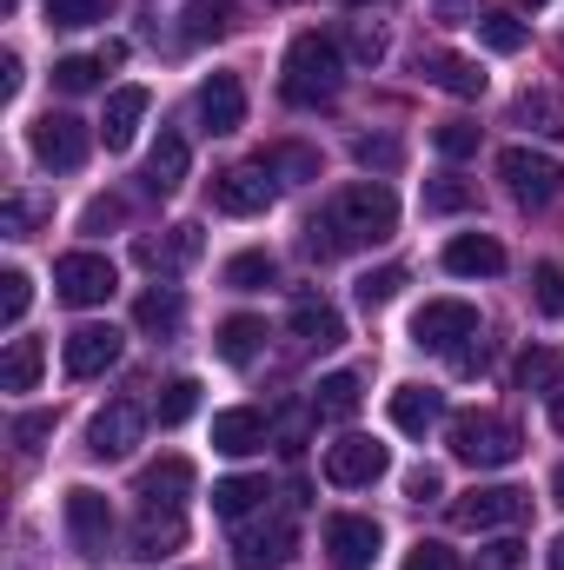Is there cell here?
<instances>
[{
  "instance_id": "8d00e7d4",
  "label": "cell",
  "mask_w": 564,
  "mask_h": 570,
  "mask_svg": "<svg viewBox=\"0 0 564 570\" xmlns=\"http://www.w3.org/2000/svg\"><path fill=\"white\" fill-rule=\"evenodd\" d=\"M100 73H107L100 53H67V60L54 67V87H60V94H87V87H100Z\"/></svg>"
},
{
  "instance_id": "ab89813d",
  "label": "cell",
  "mask_w": 564,
  "mask_h": 570,
  "mask_svg": "<svg viewBox=\"0 0 564 570\" xmlns=\"http://www.w3.org/2000/svg\"><path fill=\"white\" fill-rule=\"evenodd\" d=\"M27 305H33V279H27L20 266H7V273H0V325H20Z\"/></svg>"
},
{
  "instance_id": "bcb514c9",
  "label": "cell",
  "mask_w": 564,
  "mask_h": 570,
  "mask_svg": "<svg viewBox=\"0 0 564 570\" xmlns=\"http://www.w3.org/2000/svg\"><path fill=\"white\" fill-rule=\"evenodd\" d=\"M107 7L114 0H47V20L54 27H94V20H107Z\"/></svg>"
},
{
  "instance_id": "9c48e42d",
  "label": "cell",
  "mask_w": 564,
  "mask_h": 570,
  "mask_svg": "<svg viewBox=\"0 0 564 570\" xmlns=\"http://www.w3.org/2000/svg\"><path fill=\"white\" fill-rule=\"evenodd\" d=\"M465 338H478V305H465V298H431L412 312V345L425 352H458Z\"/></svg>"
},
{
  "instance_id": "30bf717a",
  "label": "cell",
  "mask_w": 564,
  "mask_h": 570,
  "mask_svg": "<svg viewBox=\"0 0 564 570\" xmlns=\"http://www.w3.org/2000/svg\"><path fill=\"white\" fill-rule=\"evenodd\" d=\"M114 285H120V273H114V259H100V253H67V259L54 266V298H60V305H107Z\"/></svg>"
},
{
  "instance_id": "74e56055",
  "label": "cell",
  "mask_w": 564,
  "mask_h": 570,
  "mask_svg": "<svg viewBox=\"0 0 564 570\" xmlns=\"http://www.w3.org/2000/svg\"><path fill=\"white\" fill-rule=\"evenodd\" d=\"M352 159H359L366 173H399L406 146L392 140V134H359V140H352Z\"/></svg>"
},
{
  "instance_id": "4316f807",
  "label": "cell",
  "mask_w": 564,
  "mask_h": 570,
  "mask_svg": "<svg viewBox=\"0 0 564 570\" xmlns=\"http://www.w3.org/2000/svg\"><path fill=\"white\" fill-rule=\"evenodd\" d=\"M186 186V140L159 134V146L146 153V193H179Z\"/></svg>"
},
{
  "instance_id": "816d5d0a",
  "label": "cell",
  "mask_w": 564,
  "mask_h": 570,
  "mask_svg": "<svg viewBox=\"0 0 564 570\" xmlns=\"http://www.w3.org/2000/svg\"><path fill=\"white\" fill-rule=\"evenodd\" d=\"M120 219H127V206H120L114 193H107V199H94V206L80 213V226H87V233H107V226H120Z\"/></svg>"
},
{
  "instance_id": "680465c9",
  "label": "cell",
  "mask_w": 564,
  "mask_h": 570,
  "mask_svg": "<svg viewBox=\"0 0 564 570\" xmlns=\"http://www.w3.org/2000/svg\"><path fill=\"white\" fill-rule=\"evenodd\" d=\"M545 564H552V570H564V531L552 538V551H545Z\"/></svg>"
},
{
  "instance_id": "8fae6325",
  "label": "cell",
  "mask_w": 564,
  "mask_h": 570,
  "mask_svg": "<svg viewBox=\"0 0 564 570\" xmlns=\"http://www.w3.org/2000/svg\"><path fill=\"white\" fill-rule=\"evenodd\" d=\"M27 146H33V159H40L47 173H74V166L87 159L94 134H87L74 114H40V120H33V134H27Z\"/></svg>"
},
{
  "instance_id": "7bdbcfd3",
  "label": "cell",
  "mask_w": 564,
  "mask_h": 570,
  "mask_svg": "<svg viewBox=\"0 0 564 570\" xmlns=\"http://www.w3.org/2000/svg\"><path fill=\"white\" fill-rule=\"evenodd\" d=\"M399 285H406V266H379V273H366V279H359V305H366V312H379V305H392V298H399Z\"/></svg>"
},
{
  "instance_id": "44dd1931",
  "label": "cell",
  "mask_w": 564,
  "mask_h": 570,
  "mask_svg": "<svg viewBox=\"0 0 564 570\" xmlns=\"http://www.w3.org/2000/svg\"><path fill=\"white\" fill-rule=\"evenodd\" d=\"M386 412H392V425L406 431V438H425V431L445 419V392H431V385H399Z\"/></svg>"
},
{
  "instance_id": "ee69618b",
  "label": "cell",
  "mask_w": 564,
  "mask_h": 570,
  "mask_svg": "<svg viewBox=\"0 0 564 570\" xmlns=\"http://www.w3.org/2000/svg\"><path fill=\"white\" fill-rule=\"evenodd\" d=\"M346 53H352L359 67H379V60H386V27H372V20H352V33H346Z\"/></svg>"
},
{
  "instance_id": "ba28073f",
  "label": "cell",
  "mask_w": 564,
  "mask_h": 570,
  "mask_svg": "<svg viewBox=\"0 0 564 570\" xmlns=\"http://www.w3.org/2000/svg\"><path fill=\"white\" fill-rule=\"evenodd\" d=\"M386 444L379 438H359V431H346L339 444H325V484H339V491H366V484H379L386 478Z\"/></svg>"
},
{
  "instance_id": "6da1fadb",
  "label": "cell",
  "mask_w": 564,
  "mask_h": 570,
  "mask_svg": "<svg viewBox=\"0 0 564 570\" xmlns=\"http://www.w3.org/2000/svg\"><path fill=\"white\" fill-rule=\"evenodd\" d=\"M399 233V199L386 179H352L325 199V213L305 226V253L312 259H339V253H359V246H379Z\"/></svg>"
},
{
  "instance_id": "5b68a950",
  "label": "cell",
  "mask_w": 564,
  "mask_h": 570,
  "mask_svg": "<svg viewBox=\"0 0 564 570\" xmlns=\"http://www.w3.org/2000/svg\"><path fill=\"white\" fill-rule=\"evenodd\" d=\"M525 511H532V491H512V484H478V491L451 498L458 531H505V524H525Z\"/></svg>"
},
{
  "instance_id": "f35d334b",
  "label": "cell",
  "mask_w": 564,
  "mask_h": 570,
  "mask_svg": "<svg viewBox=\"0 0 564 570\" xmlns=\"http://www.w3.org/2000/svg\"><path fill=\"white\" fill-rule=\"evenodd\" d=\"M260 166L266 173H285V179H319V153L312 146H266Z\"/></svg>"
},
{
  "instance_id": "7a4b0ae2",
  "label": "cell",
  "mask_w": 564,
  "mask_h": 570,
  "mask_svg": "<svg viewBox=\"0 0 564 570\" xmlns=\"http://www.w3.org/2000/svg\"><path fill=\"white\" fill-rule=\"evenodd\" d=\"M339 87H346V53H339V40L299 33V40L285 47L280 94L292 107H325V100H339Z\"/></svg>"
},
{
  "instance_id": "d6986e66",
  "label": "cell",
  "mask_w": 564,
  "mask_h": 570,
  "mask_svg": "<svg viewBox=\"0 0 564 570\" xmlns=\"http://www.w3.org/2000/svg\"><path fill=\"white\" fill-rule=\"evenodd\" d=\"M292 338L305 345V352H332L339 338H346V318H339V305H325V298H292Z\"/></svg>"
},
{
  "instance_id": "83f0119b",
  "label": "cell",
  "mask_w": 564,
  "mask_h": 570,
  "mask_svg": "<svg viewBox=\"0 0 564 570\" xmlns=\"http://www.w3.org/2000/svg\"><path fill=\"white\" fill-rule=\"evenodd\" d=\"M40 365H47L40 338H7V358H0V392H33V385H40Z\"/></svg>"
},
{
  "instance_id": "6125c7cd",
  "label": "cell",
  "mask_w": 564,
  "mask_h": 570,
  "mask_svg": "<svg viewBox=\"0 0 564 570\" xmlns=\"http://www.w3.org/2000/svg\"><path fill=\"white\" fill-rule=\"evenodd\" d=\"M532 7H545V0H532Z\"/></svg>"
},
{
  "instance_id": "2e32d148",
  "label": "cell",
  "mask_w": 564,
  "mask_h": 570,
  "mask_svg": "<svg viewBox=\"0 0 564 570\" xmlns=\"http://www.w3.org/2000/svg\"><path fill=\"white\" fill-rule=\"evenodd\" d=\"M200 127H206L213 140H226V134L246 127V87H240V73H213V80L200 87Z\"/></svg>"
},
{
  "instance_id": "94428289",
  "label": "cell",
  "mask_w": 564,
  "mask_h": 570,
  "mask_svg": "<svg viewBox=\"0 0 564 570\" xmlns=\"http://www.w3.org/2000/svg\"><path fill=\"white\" fill-rule=\"evenodd\" d=\"M352 7H366V0H352Z\"/></svg>"
},
{
  "instance_id": "ac0fdd59",
  "label": "cell",
  "mask_w": 564,
  "mask_h": 570,
  "mask_svg": "<svg viewBox=\"0 0 564 570\" xmlns=\"http://www.w3.org/2000/svg\"><path fill=\"white\" fill-rule=\"evenodd\" d=\"M445 273H458V279H498L505 273V246L492 233H458L445 246Z\"/></svg>"
},
{
  "instance_id": "cb8c5ba5",
  "label": "cell",
  "mask_w": 564,
  "mask_h": 570,
  "mask_svg": "<svg viewBox=\"0 0 564 570\" xmlns=\"http://www.w3.org/2000/svg\"><path fill=\"white\" fill-rule=\"evenodd\" d=\"M193 491V458H159L140 471V504H186Z\"/></svg>"
},
{
  "instance_id": "603a6c76",
  "label": "cell",
  "mask_w": 564,
  "mask_h": 570,
  "mask_svg": "<svg viewBox=\"0 0 564 570\" xmlns=\"http://www.w3.org/2000/svg\"><path fill=\"white\" fill-rule=\"evenodd\" d=\"M140 120H146V87H120V94H107V120H100L107 153H127L134 134H140Z\"/></svg>"
},
{
  "instance_id": "f907efd6",
  "label": "cell",
  "mask_w": 564,
  "mask_h": 570,
  "mask_svg": "<svg viewBox=\"0 0 564 570\" xmlns=\"http://www.w3.org/2000/svg\"><path fill=\"white\" fill-rule=\"evenodd\" d=\"M40 438H54V412H20L13 419V444L20 451H40Z\"/></svg>"
},
{
  "instance_id": "f546056e",
  "label": "cell",
  "mask_w": 564,
  "mask_h": 570,
  "mask_svg": "<svg viewBox=\"0 0 564 570\" xmlns=\"http://www.w3.org/2000/svg\"><path fill=\"white\" fill-rule=\"evenodd\" d=\"M213 345H220V358H226V365H253V358H260V345H266V325L240 312V318H226V325L213 332Z\"/></svg>"
},
{
  "instance_id": "f5cc1de1",
  "label": "cell",
  "mask_w": 564,
  "mask_h": 570,
  "mask_svg": "<svg viewBox=\"0 0 564 570\" xmlns=\"http://www.w3.org/2000/svg\"><path fill=\"white\" fill-rule=\"evenodd\" d=\"M438 491H445V478H438L431 464H419V471H406V498H412V504H425V498H438Z\"/></svg>"
},
{
  "instance_id": "8992f818",
  "label": "cell",
  "mask_w": 564,
  "mask_h": 570,
  "mask_svg": "<svg viewBox=\"0 0 564 570\" xmlns=\"http://www.w3.org/2000/svg\"><path fill=\"white\" fill-rule=\"evenodd\" d=\"M67 538H74V558H87V564H100L114 551V511L94 484L67 491Z\"/></svg>"
},
{
  "instance_id": "f6af8a7d",
  "label": "cell",
  "mask_w": 564,
  "mask_h": 570,
  "mask_svg": "<svg viewBox=\"0 0 564 570\" xmlns=\"http://www.w3.org/2000/svg\"><path fill=\"white\" fill-rule=\"evenodd\" d=\"M465 206H471V186H465V179L438 173V179L425 186V213H465Z\"/></svg>"
},
{
  "instance_id": "c3c4849f",
  "label": "cell",
  "mask_w": 564,
  "mask_h": 570,
  "mask_svg": "<svg viewBox=\"0 0 564 570\" xmlns=\"http://www.w3.org/2000/svg\"><path fill=\"white\" fill-rule=\"evenodd\" d=\"M406 570H465V564H458V551H445V544L419 538V544L406 551Z\"/></svg>"
},
{
  "instance_id": "9f6ffc18",
  "label": "cell",
  "mask_w": 564,
  "mask_h": 570,
  "mask_svg": "<svg viewBox=\"0 0 564 570\" xmlns=\"http://www.w3.org/2000/svg\"><path fill=\"white\" fill-rule=\"evenodd\" d=\"M0 94H7V100H13V94H20V60H13V53H7V60H0Z\"/></svg>"
},
{
  "instance_id": "6f0895ef",
  "label": "cell",
  "mask_w": 564,
  "mask_h": 570,
  "mask_svg": "<svg viewBox=\"0 0 564 570\" xmlns=\"http://www.w3.org/2000/svg\"><path fill=\"white\" fill-rule=\"evenodd\" d=\"M545 399H552V431H564V372L552 379V392H545Z\"/></svg>"
},
{
  "instance_id": "ffe728a7",
  "label": "cell",
  "mask_w": 564,
  "mask_h": 570,
  "mask_svg": "<svg viewBox=\"0 0 564 570\" xmlns=\"http://www.w3.org/2000/svg\"><path fill=\"white\" fill-rule=\"evenodd\" d=\"M260 444H266V412L233 405V412L213 419V451H226V458H253Z\"/></svg>"
},
{
  "instance_id": "f1b7e54d",
  "label": "cell",
  "mask_w": 564,
  "mask_h": 570,
  "mask_svg": "<svg viewBox=\"0 0 564 570\" xmlns=\"http://www.w3.org/2000/svg\"><path fill=\"white\" fill-rule=\"evenodd\" d=\"M179 318H186V298H179L173 285L146 292L140 305H134V325H140V332H153V338H173V332H179Z\"/></svg>"
},
{
  "instance_id": "91938a15",
  "label": "cell",
  "mask_w": 564,
  "mask_h": 570,
  "mask_svg": "<svg viewBox=\"0 0 564 570\" xmlns=\"http://www.w3.org/2000/svg\"><path fill=\"white\" fill-rule=\"evenodd\" d=\"M552 504H564V464H558V478H552Z\"/></svg>"
},
{
  "instance_id": "4fadbf2b",
  "label": "cell",
  "mask_w": 564,
  "mask_h": 570,
  "mask_svg": "<svg viewBox=\"0 0 564 570\" xmlns=\"http://www.w3.org/2000/svg\"><path fill=\"white\" fill-rule=\"evenodd\" d=\"M266 206H273V173L266 166H226V173H213V213L253 219Z\"/></svg>"
},
{
  "instance_id": "d4e9b609",
  "label": "cell",
  "mask_w": 564,
  "mask_h": 570,
  "mask_svg": "<svg viewBox=\"0 0 564 570\" xmlns=\"http://www.w3.org/2000/svg\"><path fill=\"white\" fill-rule=\"evenodd\" d=\"M512 120H518L525 134H538V140H564V94H552V87H532V94H518Z\"/></svg>"
},
{
  "instance_id": "9a60e30c",
  "label": "cell",
  "mask_w": 564,
  "mask_h": 570,
  "mask_svg": "<svg viewBox=\"0 0 564 570\" xmlns=\"http://www.w3.org/2000/svg\"><path fill=\"white\" fill-rule=\"evenodd\" d=\"M140 431H146V412L134 405V399H114L107 412H94L87 451H94V458H127V451L140 444Z\"/></svg>"
},
{
  "instance_id": "d6a6232c",
  "label": "cell",
  "mask_w": 564,
  "mask_h": 570,
  "mask_svg": "<svg viewBox=\"0 0 564 570\" xmlns=\"http://www.w3.org/2000/svg\"><path fill=\"white\" fill-rule=\"evenodd\" d=\"M233 13H240V0H193L186 7V40H220L233 27Z\"/></svg>"
},
{
  "instance_id": "e0dca14e",
  "label": "cell",
  "mask_w": 564,
  "mask_h": 570,
  "mask_svg": "<svg viewBox=\"0 0 564 570\" xmlns=\"http://www.w3.org/2000/svg\"><path fill=\"white\" fill-rule=\"evenodd\" d=\"M60 358H67L74 379H100L107 365H120V332L114 325H74L67 345H60Z\"/></svg>"
},
{
  "instance_id": "681fc988",
  "label": "cell",
  "mask_w": 564,
  "mask_h": 570,
  "mask_svg": "<svg viewBox=\"0 0 564 570\" xmlns=\"http://www.w3.org/2000/svg\"><path fill=\"white\" fill-rule=\"evenodd\" d=\"M33 219H40V206H33V199H20V193L0 206V233H7V239H27V226H33Z\"/></svg>"
},
{
  "instance_id": "7dc6e473",
  "label": "cell",
  "mask_w": 564,
  "mask_h": 570,
  "mask_svg": "<svg viewBox=\"0 0 564 570\" xmlns=\"http://www.w3.org/2000/svg\"><path fill=\"white\" fill-rule=\"evenodd\" d=\"M431 140H438V153H445V159H471V153H478V127H471V120H445Z\"/></svg>"
},
{
  "instance_id": "e575fe53",
  "label": "cell",
  "mask_w": 564,
  "mask_h": 570,
  "mask_svg": "<svg viewBox=\"0 0 564 570\" xmlns=\"http://www.w3.org/2000/svg\"><path fill=\"white\" fill-rule=\"evenodd\" d=\"M471 27H478V40H485L492 53H518V47H525V20H518V13H498V7H492V13H478Z\"/></svg>"
},
{
  "instance_id": "7402d4cb",
  "label": "cell",
  "mask_w": 564,
  "mask_h": 570,
  "mask_svg": "<svg viewBox=\"0 0 564 570\" xmlns=\"http://www.w3.org/2000/svg\"><path fill=\"white\" fill-rule=\"evenodd\" d=\"M419 73L431 80V87H445V94H458V100H478L485 94V73H478V60H465V53H425Z\"/></svg>"
},
{
  "instance_id": "60d3db41",
  "label": "cell",
  "mask_w": 564,
  "mask_h": 570,
  "mask_svg": "<svg viewBox=\"0 0 564 570\" xmlns=\"http://www.w3.org/2000/svg\"><path fill=\"white\" fill-rule=\"evenodd\" d=\"M532 298H538V312H545V318H564V266H558V259L532 266Z\"/></svg>"
},
{
  "instance_id": "5bb4252c",
  "label": "cell",
  "mask_w": 564,
  "mask_h": 570,
  "mask_svg": "<svg viewBox=\"0 0 564 570\" xmlns=\"http://www.w3.org/2000/svg\"><path fill=\"white\" fill-rule=\"evenodd\" d=\"M127 544H134L127 558H140V564L173 558V551L186 544V518H179V504H140V518H134V538H127Z\"/></svg>"
},
{
  "instance_id": "db71d44e",
  "label": "cell",
  "mask_w": 564,
  "mask_h": 570,
  "mask_svg": "<svg viewBox=\"0 0 564 570\" xmlns=\"http://www.w3.org/2000/svg\"><path fill=\"white\" fill-rule=\"evenodd\" d=\"M518 551H525V544H512V538H505V544H492V551L478 558V570H518Z\"/></svg>"
},
{
  "instance_id": "836d02e7",
  "label": "cell",
  "mask_w": 564,
  "mask_h": 570,
  "mask_svg": "<svg viewBox=\"0 0 564 570\" xmlns=\"http://www.w3.org/2000/svg\"><path fill=\"white\" fill-rule=\"evenodd\" d=\"M273 273H280V266H273V253H233L220 279L233 285V292H266V285H273Z\"/></svg>"
},
{
  "instance_id": "484cf974",
  "label": "cell",
  "mask_w": 564,
  "mask_h": 570,
  "mask_svg": "<svg viewBox=\"0 0 564 570\" xmlns=\"http://www.w3.org/2000/svg\"><path fill=\"white\" fill-rule=\"evenodd\" d=\"M200 259V226H166V239H140V266L153 273H179Z\"/></svg>"
},
{
  "instance_id": "52a82bcc",
  "label": "cell",
  "mask_w": 564,
  "mask_h": 570,
  "mask_svg": "<svg viewBox=\"0 0 564 570\" xmlns=\"http://www.w3.org/2000/svg\"><path fill=\"white\" fill-rule=\"evenodd\" d=\"M292 551H299V524L273 511V518H260V524H246L240 538H233V564L240 570H285L292 564Z\"/></svg>"
},
{
  "instance_id": "11a10c76",
  "label": "cell",
  "mask_w": 564,
  "mask_h": 570,
  "mask_svg": "<svg viewBox=\"0 0 564 570\" xmlns=\"http://www.w3.org/2000/svg\"><path fill=\"white\" fill-rule=\"evenodd\" d=\"M451 365H458L465 379H471V372H485V338H478V345H458V352H451Z\"/></svg>"
},
{
  "instance_id": "277c9868",
  "label": "cell",
  "mask_w": 564,
  "mask_h": 570,
  "mask_svg": "<svg viewBox=\"0 0 564 570\" xmlns=\"http://www.w3.org/2000/svg\"><path fill=\"white\" fill-rule=\"evenodd\" d=\"M498 179H505V193H512L525 213L552 206L564 193V166L552 153H532V146H505V153H498Z\"/></svg>"
},
{
  "instance_id": "1f68e13d",
  "label": "cell",
  "mask_w": 564,
  "mask_h": 570,
  "mask_svg": "<svg viewBox=\"0 0 564 570\" xmlns=\"http://www.w3.org/2000/svg\"><path fill=\"white\" fill-rule=\"evenodd\" d=\"M266 498H273L266 478H220V484H213V511H220V518H253Z\"/></svg>"
},
{
  "instance_id": "b9f144b4",
  "label": "cell",
  "mask_w": 564,
  "mask_h": 570,
  "mask_svg": "<svg viewBox=\"0 0 564 570\" xmlns=\"http://www.w3.org/2000/svg\"><path fill=\"white\" fill-rule=\"evenodd\" d=\"M558 372H564L558 358H552L545 345H532V352L518 358V372H512V379H518V392H552V379H558Z\"/></svg>"
},
{
  "instance_id": "d590c367",
  "label": "cell",
  "mask_w": 564,
  "mask_h": 570,
  "mask_svg": "<svg viewBox=\"0 0 564 570\" xmlns=\"http://www.w3.org/2000/svg\"><path fill=\"white\" fill-rule=\"evenodd\" d=\"M193 412H200V379H173V385L159 392V405H153V419H159L166 431H173V425H186Z\"/></svg>"
},
{
  "instance_id": "4dcf8cb0",
  "label": "cell",
  "mask_w": 564,
  "mask_h": 570,
  "mask_svg": "<svg viewBox=\"0 0 564 570\" xmlns=\"http://www.w3.org/2000/svg\"><path fill=\"white\" fill-rule=\"evenodd\" d=\"M359 399H366V392H359V372H332V379H319V392H312V419H339V425H346V419L359 412Z\"/></svg>"
},
{
  "instance_id": "7c38bea8",
  "label": "cell",
  "mask_w": 564,
  "mask_h": 570,
  "mask_svg": "<svg viewBox=\"0 0 564 570\" xmlns=\"http://www.w3.org/2000/svg\"><path fill=\"white\" fill-rule=\"evenodd\" d=\"M379 524L372 518H359V511H339V518H325V558L332 570H372L379 564Z\"/></svg>"
},
{
  "instance_id": "3957f363",
  "label": "cell",
  "mask_w": 564,
  "mask_h": 570,
  "mask_svg": "<svg viewBox=\"0 0 564 570\" xmlns=\"http://www.w3.org/2000/svg\"><path fill=\"white\" fill-rule=\"evenodd\" d=\"M445 444H451V458H458V464H471V471L518 464V451H525L518 425H512V419H498V412H458V419H445Z\"/></svg>"
}]
</instances>
